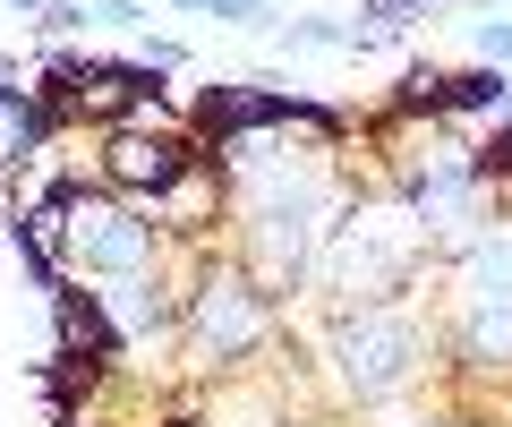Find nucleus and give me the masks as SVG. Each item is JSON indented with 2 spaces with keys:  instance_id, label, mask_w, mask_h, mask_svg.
I'll return each instance as SVG.
<instances>
[{
  "instance_id": "f257e3e1",
  "label": "nucleus",
  "mask_w": 512,
  "mask_h": 427,
  "mask_svg": "<svg viewBox=\"0 0 512 427\" xmlns=\"http://www.w3.org/2000/svg\"><path fill=\"white\" fill-rule=\"evenodd\" d=\"M427 240L436 231L410 214V197H359V205H342V223H333L325 257H316V282L342 308H384V299H402L419 282Z\"/></svg>"
},
{
  "instance_id": "f03ea898",
  "label": "nucleus",
  "mask_w": 512,
  "mask_h": 427,
  "mask_svg": "<svg viewBox=\"0 0 512 427\" xmlns=\"http://www.w3.org/2000/svg\"><path fill=\"white\" fill-rule=\"evenodd\" d=\"M325 359H333V385H342L350 402H393V393H410L427 376V325L402 308V299H384V308H342Z\"/></svg>"
},
{
  "instance_id": "7ed1b4c3",
  "label": "nucleus",
  "mask_w": 512,
  "mask_h": 427,
  "mask_svg": "<svg viewBox=\"0 0 512 427\" xmlns=\"http://www.w3.org/2000/svg\"><path fill=\"white\" fill-rule=\"evenodd\" d=\"M180 334L197 342V359H248L274 342V282L248 274L239 257H214L197 282L180 291Z\"/></svg>"
},
{
  "instance_id": "20e7f679",
  "label": "nucleus",
  "mask_w": 512,
  "mask_h": 427,
  "mask_svg": "<svg viewBox=\"0 0 512 427\" xmlns=\"http://www.w3.org/2000/svg\"><path fill=\"white\" fill-rule=\"evenodd\" d=\"M163 265V223L146 205L111 197V188H77L69 180V274L94 282H146Z\"/></svg>"
},
{
  "instance_id": "39448f33",
  "label": "nucleus",
  "mask_w": 512,
  "mask_h": 427,
  "mask_svg": "<svg viewBox=\"0 0 512 427\" xmlns=\"http://www.w3.org/2000/svg\"><path fill=\"white\" fill-rule=\"evenodd\" d=\"M487 188H495L487 154L461 146V137L427 146V163H410V171H402L410 214H419L427 231H453V240H478V223H487Z\"/></svg>"
},
{
  "instance_id": "423d86ee",
  "label": "nucleus",
  "mask_w": 512,
  "mask_h": 427,
  "mask_svg": "<svg viewBox=\"0 0 512 427\" xmlns=\"http://www.w3.org/2000/svg\"><path fill=\"white\" fill-rule=\"evenodd\" d=\"M197 163H205L197 129H111V137H103V188H111V197H128V205H146V214H154V205H163Z\"/></svg>"
},
{
  "instance_id": "0eeeda50",
  "label": "nucleus",
  "mask_w": 512,
  "mask_h": 427,
  "mask_svg": "<svg viewBox=\"0 0 512 427\" xmlns=\"http://www.w3.org/2000/svg\"><path fill=\"white\" fill-rule=\"evenodd\" d=\"M52 325H60V359H86V368H111L128 351V334L111 325L103 291H77V282H52Z\"/></svg>"
},
{
  "instance_id": "6e6552de",
  "label": "nucleus",
  "mask_w": 512,
  "mask_h": 427,
  "mask_svg": "<svg viewBox=\"0 0 512 427\" xmlns=\"http://www.w3.org/2000/svg\"><path fill=\"white\" fill-rule=\"evenodd\" d=\"M453 308H512V231H478L461 240V265H453Z\"/></svg>"
},
{
  "instance_id": "1a4fd4ad",
  "label": "nucleus",
  "mask_w": 512,
  "mask_h": 427,
  "mask_svg": "<svg viewBox=\"0 0 512 427\" xmlns=\"http://www.w3.org/2000/svg\"><path fill=\"white\" fill-rule=\"evenodd\" d=\"M453 359L461 368H512V308H461L453 316Z\"/></svg>"
},
{
  "instance_id": "9d476101",
  "label": "nucleus",
  "mask_w": 512,
  "mask_h": 427,
  "mask_svg": "<svg viewBox=\"0 0 512 427\" xmlns=\"http://www.w3.org/2000/svg\"><path fill=\"white\" fill-rule=\"evenodd\" d=\"M512 103V77L504 69H453V86H444V120H478V112H504Z\"/></svg>"
},
{
  "instance_id": "9b49d317",
  "label": "nucleus",
  "mask_w": 512,
  "mask_h": 427,
  "mask_svg": "<svg viewBox=\"0 0 512 427\" xmlns=\"http://www.w3.org/2000/svg\"><path fill=\"white\" fill-rule=\"evenodd\" d=\"M282 35V52H367V43H376V26H342V18H282L274 26Z\"/></svg>"
},
{
  "instance_id": "f8f14e48",
  "label": "nucleus",
  "mask_w": 512,
  "mask_h": 427,
  "mask_svg": "<svg viewBox=\"0 0 512 427\" xmlns=\"http://www.w3.org/2000/svg\"><path fill=\"white\" fill-rule=\"evenodd\" d=\"M444 86H453V69H410L402 77V94H393V120H444Z\"/></svg>"
},
{
  "instance_id": "ddd939ff",
  "label": "nucleus",
  "mask_w": 512,
  "mask_h": 427,
  "mask_svg": "<svg viewBox=\"0 0 512 427\" xmlns=\"http://www.w3.org/2000/svg\"><path fill=\"white\" fill-rule=\"evenodd\" d=\"M470 43H478V60H487V69L512 77V9H478V18H470Z\"/></svg>"
},
{
  "instance_id": "4468645a",
  "label": "nucleus",
  "mask_w": 512,
  "mask_h": 427,
  "mask_svg": "<svg viewBox=\"0 0 512 427\" xmlns=\"http://www.w3.org/2000/svg\"><path fill=\"white\" fill-rule=\"evenodd\" d=\"M180 9H197V18H222V26H282L274 0H180Z\"/></svg>"
},
{
  "instance_id": "2eb2a0df",
  "label": "nucleus",
  "mask_w": 512,
  "mask_h": 427,
  "mask_svg": "<svg viewBox=\"0 0 512 427\" xmlns=\"http://www.w3.org/2000/svg\"><path fill=\"white\" fill-rule=\"evenodd\" d=\"M436 9H444V0H367L359 18H376V35H402L410 18H436Z\"/></svg>"
},
{
  "instance_id": "dca6fc26",
  "label": "nucleus",
  "mask_w": 512,
  "mask_h": 427,
  "mask_svg": "<svg viewBox=\"0 0 512 427\" xmlns=\"http://www.w3.org/2000/svg\"><path fill=\"white\" fill-rule=\"evenodd\" d=\"M146 18H154L146 0H86V26H120L128 35V26H146Z\"/></svg>"
},
{
  "instance_id": "f3484780",
  "label": "nucleus",
  "mask_w": 512,
  "mask_h": 427,
  "mask_svg": "<svg viewBox=\"0 0 512 427\" xmlns=\"http://www.w3.org/2000/svg\"><path fill=\"white\" fill-rule=\"evenodd\" d=\"M487 171H495V180H512V112H504V129H495V146H487Z\"/></svg>"
},
{
  "instance_id": "a211bd4d",
  "label": "nucleus",
  "mask_w": 512,
  "mask_h": 427,
  "mask_svg": "<svg viewBox=\"0 0 512 427\" xmlns=\"http://www.w3.org/2000/svg\"><path fill=\"white\" fill-rule=\"evenodd\" d=\"M0 9H18V18H35V26H43V9H52V0H0Z\"/></svg>"
},
{
  "instance_id": "6ab92c4d",
  "label": "nucleus",
  "mask_w": 512,
  "mask_h": 427,
  "mask_svg": "<svg viewBox=\"0 0 512 427\" xmlns=\"http://www.w3.org/2000/svg\"><path fill=\"white\" fill-rule=\"evenodd\" d=\"M427 427H470V419H427Z\"/></svg>"
}]
</instances>
